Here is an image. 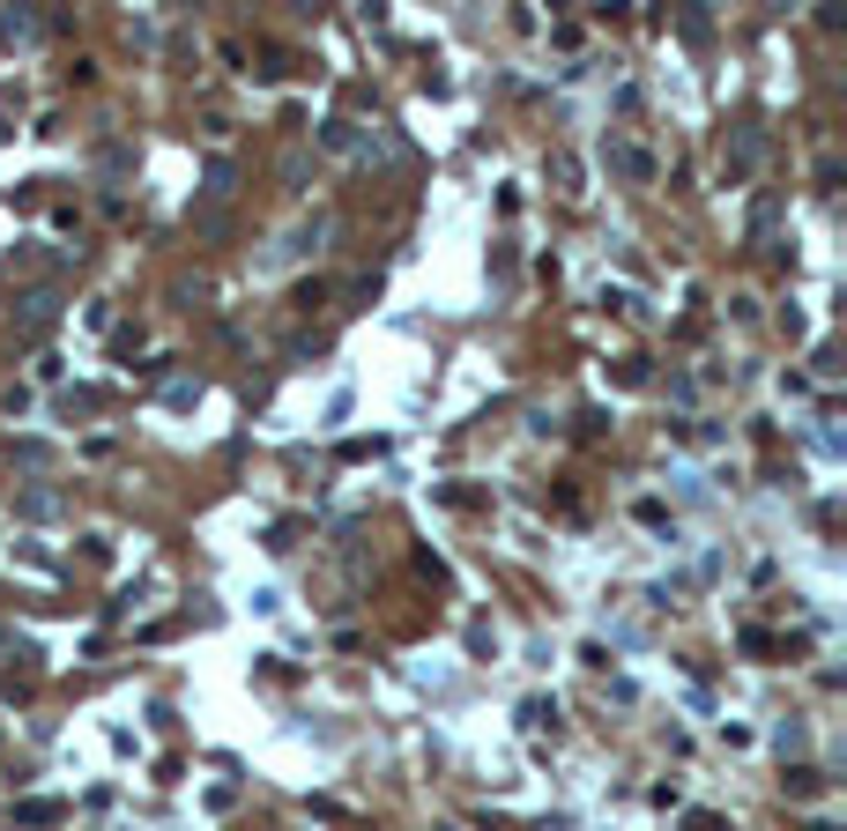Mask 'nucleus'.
Masks as SVG:
<instances>
[]
</instances>
